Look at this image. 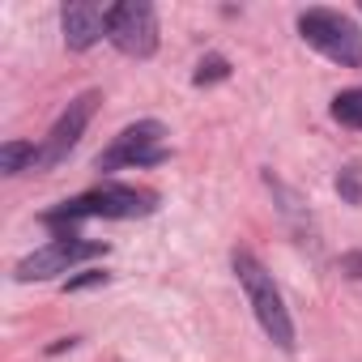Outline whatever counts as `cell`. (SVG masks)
I'll use <instances>...</instances> for the list:
<instances>
[{
	"label": "cell",
	"instance_id": "8",
	"mask_svg": "<svg viewBox=\"0 0 362 362\" xmlns=\"http://www.w3.org/2000/svg\"><path fill=\"white\" fill-rule=\"evenodd\" d=\"M107 13L111 9H98L94 0H73V5H64L60 22H64V43L73 52H86L94 47L103 35H107Z\"/></svg>",
	"mask_w": 362,
	"mask_h": 362
},
{
	"label": "cell",
	"instance_id": "2",
	"mask_svg": "<svg viewBox=\"0 0 362 362\" xmlns=\"http://www.w3.org/2000/svg\"><path fill=\"white\" fill-rule=\"evenodd\" d=\"M145 214H153V192L107 184V188H94L77 201H64L56 214H47V226H73L81 218H145Z\"/></svg>",
	"mask_w": 362,
	"mask_h": 362
},
{
	"label": "cell",
	"instance_id": "3",
	"mask_svg": "<svg viewBox=\"0 0 362 362\" xmlns=\"http://www.w3.org/2000/svg\"><path fill=\"white\" fill-rule=\"evenodd\" d=\"M298 30L328 60H337L345 69H362V30L345 13H337V9H307L298 18Z\"/></svg>",
	"mask_w": 362,
	"mask_h": 362
},
{
	"label": "cell",
	"instance_id": "9",
	"mask_svg": "<svg viewBox=\"0 0 362 362\" xmlns=\"http://www.w3.org/2000/svg\"><path fill=\"white\" fill-rule=\"evenodd\" d=\"M35 158H39V149L30 145V141H5L0 145V170L5 175H18V170H35Z\"/></svg>",
	"mask_w": 362,
	"mask_h": 362
},
{
	"label": "cell",
	"instance_id": "10",
	"mask_svg": "<svg viewBox=\"0 0 362 362\" xmlns=\"http://www.w3.org/2000/svg\"><path fill=\"white\" fill-rule=\"evenodd\" d=\"M332 119L345 128H362V90H341L332 98Z\"/></svg>",
	"mask_w": 362,
	"mask_h": 362
},
{
	"label": "cell",
	"instance_id": "11",
	"mask_svg": "<svg viewBox=\"0 0 362 362\" xmlns=\"http://www.w3.org/2000/svg\"><path fill=\"white\" fill-rule=\"evenodd\" d=\"M337 188H341V197H345L349 205H362V170H358V166L341 170V179H337Z\"/></svg>",
	"mask_w": 362,
	"mask_h": 362
},
{
	"label": "cell",
	"instance_id": "5",
	"mask_svg": "<svg viewBox=\"0 0 362 362\" xmlns=\"http://www.w3.org/2000/svg\"><path fill=\"white\" fill-rule=\"evenodd\" d=\"M98 103H103V94L98 90H86L81 98H73L64 111H60V119L52 124V132H47V141L39 145V158H35V170H52V166H60L69 153H73V145L81 141V132H86V124L94 119V111H98Z\"/></svg>",
	"mask_w": 362,
	"mask_h": 362
},
{
	"label": "cell",
	"instance_id": "12",
	"mask_svg": "<svg viewBox=\"0 0 362 362\" xmlns=\"http://www.w3.org/2000/svg\"><path fill=\"white\" fill-rule=\"evenodd\" d=\"M230 69H226V60L222 56H209V60H201V69H197V86H205V81H222Z\"/></svg>",
	"mask_w": 362,
	"mask_h": 362
},
{
	"label": "cell",
	"instance_id": "14",
	"mask_svg": "<svg viewBox=\"0 0 362 362\" xmlns=\"http://www.w3.org/2000/svg\"><path fill=\"white\" fill-rule=\"evenodd\" d=\"M103 277H107V273H81V277H73V281H69V290H86V286H98Z\"/></svg>",
	"mask_w": 362,
	"mask_h": 362
},
{
	"label": "cell",
	"instance_id": "7",
	"mask_svg": "<svg viewBox=\"0 0 362 362\" xmlns=\"http://www.w3.org/2000/svg\"><path fill=\"white\" fill-rule=\"evenodd\" d=\"M98 252H103L98 243H81L77 235H60V239H52L47 247H39L35 256H26L18 264V281H43V277L69 273V264H77L86 256H98Z\"/></svg>",
	"mask_w": 362,
	"mask_h": 362
},
{
	"label": "cell",
	"instance_id": "6",
	"mask_svg": "<svg viewBox=\"0 0 362 362\" xmlns=\"http://www.w3.org/2000/svg\"><path fill=\"white\" fill-rule=\"evenodd\" d=\"M166 128L158 119H141L132 128H124L103 153H98V170H119V166H149L166 158Z\"/></svg>",
	"mask_w": 362,
	"mask_h": 362
},
{
	"label": "cell",
	"instance_id": "4",
	"mask_svg": "<svg viewBox=\"0 0 362 362\" xmlns=\"http://www.w3.org/2000/svg\"><path fill=\"white\" fill-rule=\"evenodd\" d=\"M107 39L124 52V56H153L158 52V18H153V5L145 0H124V5H111L107 13Z\"/></svg>",
	"mask_w": 362,
	"mask_h": 362
},
{
	"label": "cell",
	"instance_id": "1",
	"mask_svg": "<svg viewBox=\"0 0 362 362\" xmlns=\"http://www.w3.org/2000/svg\"><path fill=\"white\" fill-rule=\"evenodd\" d=\"M235 273H239V281H243V294H247V303H252L260 328H264L281 349H290V345H294V324H290V311H286V303H281L273 277L264 273V264H260L252 252H235Z\"/></svg>",
	"mask_w": 362,
	"mask_h": 362
},
{
	"label": "cell",
	"instance_id": "13",
	"mask_svg": "<svg viewBox=\"0 0 362 362\" xmlns=\"http://www.w3.org/2000/svg\"><path fill=\"white\" fill-rule=\"evenodd\" d=\"M341 273L362 281V252H345V256H341Z\"/></svg>",
	"mask_w": 362,
	"mask_h": 362
}]
</instances>
